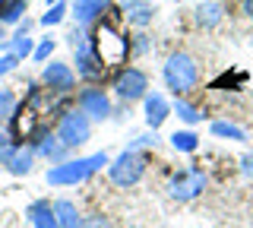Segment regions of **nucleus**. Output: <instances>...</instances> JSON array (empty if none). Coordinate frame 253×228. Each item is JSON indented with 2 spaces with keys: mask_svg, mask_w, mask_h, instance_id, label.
<instances>
[{
  "mask_svg": "<svg viewBox=\"0 0 253 228\" xmlns=\"http://www.w3.org/2000/svg\"><path fill=\"white\" fill-rule=\"evenodd\" d=\"M108 165V155L105 152H95V155H79V159H63L57 165L47 168L44 181L51 187H73V184H83L89 181L95 171H101Z\"/></svg>",
  "mask_w": 253,
  "mask_h": 228,
  "instance_id": "f257e3e1",
  "label": "nucleus"
},
{
  "mask_svg": "<svg viewBox=\"0 0 253 228\" xmlns=\"http://www.w3.org/2000/svg\"><path fill=\"white\" fill-rule=\"evenodd\" d=\"M89 45H92V51H95V57L101 60V67H121L126 57H130V38H124L121 32H117V26L114 22H108V19H101L98 26H95V32L89 38Z\"/></svg>",
  "mask_w": 253,
  "mask_h": 228,
  "instance_id": "f03ea898",
  "label": "nucleus"
},
{
  "mask_svg": "<svg viewBox=\"0 0 253 228\" xmlns=\"http://www.w3.org/2000/svg\"><path fill=\"white\" fill-rule=\"evenodd\" d=\"M162 76H165V86H168L174 95H187L196 86V80H200V67H196V60L187 51H174L165 60Z\"/></svg>",
  "mask_w": 253,
  "mask_h": 228,
  "instance_id": "7ed1b4c3",
  "label": "nucleus"
},
{
  "mask_svg": "<svg viewBox=\"0 0 253 228\" xmlns=\"http://www.w3.org/2000/svg\"><path fill=\"white\" fill-rule=\"evenodd\" d=\"M149 168V155L142 152V149H124L121 155H117L114 162H108V178L114 181L117 187H136L142 175H146Z\"/></svg>",
  "mask_w": 253,
  "mask_h": 228,
  "instance_id": "20e7f679",
  "label": "nucleus"
},
{
  "mask_svg": "<svg viewBox=\"0 0 253 228\" xmlns=\"http://www.w3.org/2000/svg\"><path fill=\"white\" fill-rule=\"evenodd\" d=\"M54 133H57V139L67 149H79V146L89 143V137H92V121L79 111V108H67V111L60 114Z\"/></svg>",
  "mask_w": 253,
  "mask_h": 228,
  "instance_id": "39448f33",
  "label": "nucleus"
},
{
  "mask_svg": "<svg viewBox=\"0 0 253 228\" xmlns=\"http://www.w3.org/2000/svg\"><path fill=\"white\" fill-rule=\"evenodd\" d=\"M206 184H209V178H206V171L200 168V165H187V168H180V171L171 175L168 193H171V200L190 203V200H196V196L206 190Z\"/></svg>",
  "mask_w": 253,
  "mask_h": 228,
  "instance_id": "423d86ee",
  "label": "nucleus"
},
{
  "mask_svg": "<svg viewBox=\"0 0 253 228\" xmlns=\"http://www.w3.org/2000/svg\"><path fill=\"white\" fill-rule=\"evenodd\" d=\"M70 45H73V51H76V73L83 76V80H89V83L101 80V76H105V67H101L98 57H95V51L89 45V35H85L83 29H73Z\"/></svg>",
  "mask_w": 253,
  "mask_h": 228,
  "instance_id": "0eeeda50",
  "label": "nucleus"
},
{
  "mask_svg": "<svg viewBox=\"0 0 253 228\" xmlns=\"http://www.w3.org/2000/svg\"><path fill=\"white\" fill-rule=\"evenodd\" d=\"M111 89H114V95L121 101H139V98H146V92H149V76H146V70H139V67H121Z\"/></svg>",
  "mask_w": 253,
  "mask_h": 228,
  "instance_id": "6e6552de",
  "label": "nucleus"
},
{
  "mask_svg": "<svg viewBox=\"0 0 253 228\" xmlns=\"http://www.w3.org/2000/svg\"><path fill=\"white\" fill-rule=\"evenodd\" d=\"M42 86L51 95H70L76 89V73L70 64H60V60H51L42 70Z\"/></svg>",
  "mask_w": 253,
  "mask_h": 228,
  "instance_id": "1a4fd4ad",
  "label": "nucleus"
},
{
  "mask_svg": "<svg viewBox=\"0 0 253 228\" xmlns=\"http://www.w3.org/2000/svg\"><path fill=\"white\" fill-rule=\"evenodd\" d=\"M29 146L35 149V155H44V159L51 162V165L63 162V159H67V152H70V149L57 139V133H54L51 127H44V124L29 137Z\"/></svg>",
  "mask_w": 253,
  "mask_h": 228,
  "instance_id": "9d476101",
  "label": "nucleus"
},
{
  "mask_svg": "<svg viewBox=\"0 0 253 228\" xmlns=\"http://www.w3.org/2000/svg\"><path fill=\"white\" fill-rule=\"evenodd\" d=\"M76 108L89 117V121H108L111 117V98H108L105 89H98V86H89V89L79 92Z\"/></svg>",
  "mask_w": 253,
  "mask_h": 228,
  "instance_id": "9b49d317",
  "label": "nucleus"
},
{
  "mask_svg": "<svg viewBox=\"0 0 253 228\" xmlns=\"http://www.w3.org/2000/svg\"><path fill=\"white\" fill-rule=\"evenodd\" d=\"M0 168L10 171V175H16V178L32 175V168H35V149L26 146V143H16L10 152L0 159Z\"/></svg>",
  "mask_w": 253,
  "mask_h": 228,
  "instance_id": "f8f14e48",
  "label": "nucleus"
},
{
  "mask_svg": "<svg viewBox=\"0 0 253 228\" xmlns=\"http://www.w3.org/2000/svg\"><path fill=\"white\" fill-rule=\"evenodd\" d=\"M171 114V105L165 101L162 92H146V98H142V117H146V124L152 130H158L165 121H168Z\"/></svg>",
  "mask_w": 253,
  "mask_h": 228,
  "instance_id": "ddd939ff",
  "label": "nucleus"
},
{
  "mask_svg": "<svg viewBox=\"0 0 253 228\" xmlns=\"http://www.w3.org/2000/svg\"><path fill=\"white\" fill-rule=\"evenodd\" d=\"M111 6V0H73V19L79 29L92 26V22L101 19V13H105Z\"/></svg>",
  "mask_w": 253,
  "mask_h": 228,
  "instance_id": "4468645a",
  "label": "nucleus"
},
{
  "mask_svg": "<svg viewBox=\"0 0 253 228\" xmlns=\"http://www.w3.org/2000/svg\"><path fill=\"white\" fill-rule=\"evenodd\" d=\"M26 219L32 228H60L57 216H54V203H47V200H32L26 206Z\"/></svg>",
  "mask_w": 253,
  "mask_h": 228,
  "instance_id": "2eb2a0df",
  "label": "nucleus"
},
{
  "mask_svg": "<svg viewBox=\"0 0 253 228\" xmlns=\"http://www.w3.org/2000/svg\"><path fill=\"white\" fill-rule=\"evenodd\" d=\"M124 16H126V22L146 29L149 22L155 19V6L146 3V0H126V3H124Z\"/></svg>",
  "mask_w": 253,
  "mask_h": 228,
  "instance_id": "dca6fc26",
  "label": "nucleus"
},
{
  "mask_svg": "<svg viewBox=\"0 0 253 228\" xmlns=\"http://www.w3.org/2000/svg\"><path fill=\"white\" fill-rule=\"evenodd\" d=\"M193 19H196V26H203V29H215L221 19H225V6L215 3V0H206V3H200L193 10Z\"/></svg>",
  "mask_w": 253,
  "mask_h": 228,
  "instance_id": "f3484780",
  "label": "nucleus"
},
{
  "mask_svg": "<svg viewBox=\"0 0 253 228\" xmlns=\"http://www.w3.org/2000/svg\"><path fill=\"white\" fill-rule=\"evenodd\" d=\"M54 216L60 228H83V212L76 209L73 200H57L54 203Z\"/></svg>",
  "mask_w": 253,
  "mask_h": 228,
  "instance_id": "a211bd4d",
  "label": "nucleus"
},
{
  "mask_svg": "<svg viewBox=\"0 0 253 228\" xmlns=\"http://www.w3.org/2000/svg\"><path fill=\"white\" fill-rule=\"evenodd\" d=\"M29 10V0H0V22L3 26H19Z\"/></svg>",
  "mask_w": 253,
  "mask_h": 228,
  "instance_id": "6ab92c4d",
  "label": "nucleus"
},
{
  "mask_svg": "<svg viewBox=\"0 0 253 228\" xmlns=\"http://www.w3.org/2000/svg\"><path fill=\"white\" fill-rule=\"evenodd\" d=\"M3 51H6V54H16L19 60H26L35 48H32V38H29L26 32H16L13 38H6V42H3Z\"/></svg>",
  "mask_w": 253,
  "mask_h": 228,
  "instance_id": "aec40b11",
  "label": "nucleus"
},
{
  "mask_svg": "<svg viewBox=\"0 0 253 228\" xmlns=\"http://www.w3.org/2000/svg\"><path fill=\"white\" fill-rule=\"evenodd\" d=\"M171 146L177 149V152H196L200 137H196L193 130H174V133H171Z\"/></svg>",
  "mask_w": 253,
  "mask_h": 228,
  "instance_id": "412c9836",
  "label": "nucleus"
},
{
  "mask_svg": "<svg viewBox=\"0 0 253 228\" xmlns=\"http://www.w3.org/2000/svg\"><path fill=\"white\" fill-rule=\"evenodd\" d=\"M174 114H177L184 124H200V121H203V111H200L196 105H190V101H184V98L174 101Z\"/></svg>",
  "mask_w": 253,
  "mask_h": 228,
  "instance_id": "4be33fe9",
  "label": "nucleus"
},
{
  "mask_svg": "<svg viewBox=\"0 0 253 228\" xmlns=\"http://www.w3.org/2000/svg\"><path fill=\"white\" fill-rule=\"evenodd\" d=\"M212 137L237 139V143H244V139H247V133H244L241 127H234V124H228V121H215V124H212Z\"/></svg>",
  "mask_w": 253,
  "mask_h": 228,
  "instance_id": "5701e85b",
  "label": "nucleus"
},
{
  "mask_svg": "<svg viewBox=\"0 0 253 228\" xmlns=\"http://www.w3.org/2000/svg\"><path fill=\"white\" fill-rule=\"evenodd\" d=\"M16 92L13 89H0V124H6L13 117V111H16Z\"/></svg>",
  "mask_w": 253,
  "mask_h": 228,
  "instance_id": "b1692460",
  "label": "nucleus"
},
{
  "mask_svg": "<svg viewBox=\"0 0 253 228\" xmlns=\"http://www.w3.org/2000/svg\"><path fill=\"white\" fill-rule=\"evenodd\" d=\"M63 16H67V3H51L47 6V13L42 16V26H57V22H63Z\"/></svg>",
  "mask_w": 253,
  "mask_h": 228,
  "instance_id": "393cba45",
  "label": "nucleus"
},
{
  "mask_svg": "<svg viewBox=\"0 0 253 228\" xmlns=\"http://www.w3.org/2000/svg\"><path fill=\"white\" fill-rule=\"evenodd\" d=\"M54 45H57V42H54L51 35H47V38H42V42L35 45V51H32V57H35L38 64H44V60H47V57L54 54Z\"/></svg>",
  "mask_w": 253,
  "mask_h": 228,
  "instance_id": "a878e982",
  "label": "nucleus"
},
{
  "mask_svg": "<svg viewBox=\"0 0 253 228\" xmlns=\"http://www.w3.org/2000/svg\"><path fill=\"white\" fill-rule=\"evenodd\" d=\"M16 67H19V57H16V54H0V76L13 73Z\"/></svg>",
  "mask_w": 253,
  "mask_h": 228,
  "instance_id": "bb28decb",
  "label": "nucleus"
},
{
  "mask_svg": "<svg viewBox=\"0 0 253 228\" xmlns=\"http://www.w3.org/2000/svg\"><path fill=\"white\" fill-rule=\"evenodd\" d=\"M83 228H111V222H108V216H89V219H83Z\"/></svg>",
  "mask_w": 253,
  "mask_h": 228,
  "instance_id": "cd10ccee",
  "label": "nucleus"
},
{
  "mask_svg": "<svg viewBox=\"0 0 253 228\" xmlns=\"http://www.w3.org/2000/svg\"><path fill=\"white\" fill-rule=\"evenodd\" d=\"M149 48H152V42H149V35H136V42H133V54H146Z\"/></svg>",
  "mask_w": 253,
  "mask_h": 228,
  "instance_id": "c85d7f7f",
  "label": "nucleus"
},
{
  "mask_svg": "<svg viewBox=\"0 0 253 228\" xmlns=\"http://www.w3.org/2000/svg\"><path fill=\"white\" fill-rule=\"evenodd\" d=\"M241 165H244V175H253V155H244Z\"/></svg>",
  "mask_w": 253,
  "mask_h": 228,
  "instance_id": "c756f323",
  "label": "nucleus"
},
{
  "mask_svg": "<svg viewBox=\"0 0 253 228\" xmlns=\"http://www.w3.org/2000/svg\"><path fill=\"white\" fill-rule=\"evenodd\" d=\"M241 13L247 19H253V0H244V3H241Z\"/></svg>",
  "mask_w": 253,
  "mask_h": 228,
  "instance_id": "7c9ffc66",
  "label": "nucleus"
},
{
  "mask_svg": "<svg viewBox=\"0 0 253 228\" xmlns=\"http://www.w3.org/2000/svg\"><path fill=\"white\" fill-rule=\"evenodd\" d=\"M3 38H6V26H3V22H0V42H3Z\"/></svg>",
  "mask_w": 253,
  "mask_h": 228,
  "instance_id": "2f4dec72",
  "label": "nucleus"
},
{
  "mask_svg": "<svg viewBox=\"0 0 253 228\" xmlns=\"http://www.w3.org/2000/svg\"><path fill=\"white\" fill-rule=\"evenodd\" d=\"M51 3H60V0H47V6H51Z\"/></svg>",
  "mask_w": 253,
  "mask_h": 228,
  "instance_id": "473e14b6",
  "label": "nucleus"
},
{
  "mask_svg": "<svg viewBox=\"0 0 253 228\" xmlns=\"http://www.w3.org/2000/svg\"><path fill=\"white\" fill-rule=\"evenodd\" d=\"M174 3H180V0H174Z\"/></svg>",
  "mask_w": 253,
  "mask_h": 228,
  "instance_id": "72a5a7b5",
  "label": "nucleus"
}]
</instances>
